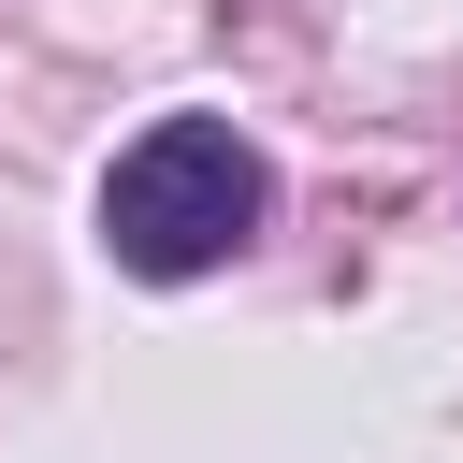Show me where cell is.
Here are the masks:
<instances>
[{
    "label": "cell",
    "instance_id": "cell-1",
    "mask_svg": "<svg viewBox=\"0 0 463 463\" xmlns=\"http://www.w3.org/2000/svg\"><path fill=\"white\" fill-rule=\"evenodd\" d=\"M260 203H275V174H260V145L232 116H159L101 174V260L145 275V289H188V275L260 246Z\"/></svg>",
    "mask_w": 463,
    "mask_h": 463
}]
</instances>
